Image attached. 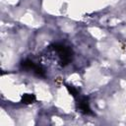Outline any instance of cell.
Instances as JSON below:
<instances>
[{
  "label": "cell",
  "mask_w": 126,
  "mask_h": 126,
  "mask_svg": "<svg viewBox=\"0 0 126 126\" xmlns=\"http://www.w3.org/2000/svg\"><path fill=\"white\" fill-rule=\"evenodd\" d=\"M77 107L78 109L84 113V114H92V110H91V107L89 105V101H88V98L86 96H82L78 99V102H77Z\"/></svg>",
  "instance_id": "3957f363"
},
{
  "label": "cell",
  "mask_w": 126,
  "mask_h": 126,
  "mask_svg": "<svg viewBox=\"0 0 126 126\" xmlns=\"http://www.w3.org/2000/svg\"><path fill=\"white\" fill-rule=\"evenodd\" d=\"M52 47L56 51V53L58 54L61 66L64 67L72 61L73 51L69 46H66L65 44H61V43H55L52 45Z\"/></svg>",
  "instance_id": "6da1fadb"
},
{
  "label": "cell",
  "mask_w": 126,
  "mask_h": 126,
  "mask_svg": "<svg viewBox=\"0 0 126 126\" xmlns=\"http://www.w3.org/2000/svg\"><path fill=\"white\" fill-rule=\"evenodd\" d=\"M23 103L25 104H31V103H33L35 101V95L32 94H26L22 96V100H21Z\"/></svg>",
  "instance_id": "277c9868"
},
{
  "label": "cell",
  "mask_w": 126,
  "mask_h": 126,
  "mask_svg": "<svg viewBox=\"0 0 126 126\" xmlns=\"http://www.w3.org/2000/svg\"><path fill=\"white\" fill-rule=\"evenodd\" d=\"M21 67L25 70H32L35 75L39 76V77H44L45 76V71L42 67H40L39 65H36L33 61L30 60V59H25L22 61L21 63Z\"/></svg>",
  "instance_id": "7a4b0ae2"
},
{
  "label": "cell",
  "mask_w": 126,
  "mask_h": 126,
  "mask_svg": "<svg viewBox=\"0 0 126 126\" xmlns=\"http://www.w3.org/2000/svg\"><path fill=\"white\" fill-rule=\"evenodd\" d=\"M66 87H67V89H68V91H69V93L73 95V96H77L78 94H79V91L76 89V88H74L73 86H70V85H66Z\"/></svg>",
  "instance_id": "5b68a950"
}]
</instances>
